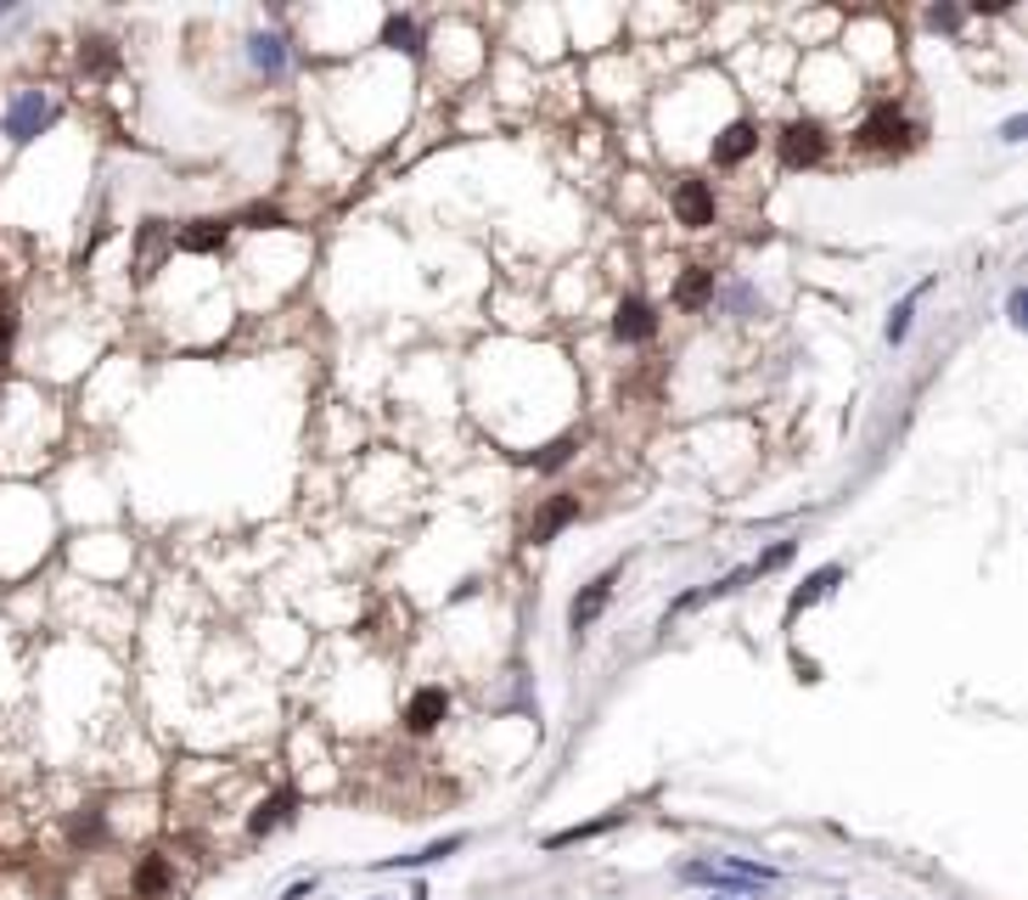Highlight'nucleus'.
<instances>
[{"label":"nucleus","mask_w":1028,"mask_h":900,"mask_svg":"<svg viewBox=\"0 0 1028 900\" xmlns=\"http://www.w3.org/2000/svg\"><path fill=\"white\" fill-rule=\"evenodd\" d=\"M52 97H45V90H18L12 97V108H7V135L18 141V147H29V141L52 124Z\"/></svg>","instance_id":"obj_1"},{"label":"nucleus","mask_w":1028,"mask_h":900,"mask_svg":"<svg viewBox=\"0 0 1028 900\" xmlns=\"http://www.w3.org/2000/svg\"><path fill=\"white\" fill-rule=\"evenodd\" d=\"M826 158V130L815 119H793L787 130H781V164L787 169H809Z\"/></svg>","instance_id":"obj_2"},{"label":"nucleus","mask_w":1028,"mask_h":900,"mask_svg":"<svg viewBox=\"0 0 1028 900\" xmlns=\"http://www.w3.org/2000/svg\"><path fill=\"white\" fill-rule=\"evenodd\" d=\"M613 586H618V568H607L602 580L584 586V591L573 597V608H568V625H573V631H591V625L602 620V608L613 602Z\"/></svg>","instance_id":"obj_3"},{"label":"nucleus","mask_w":1028,"mask_h":900,"mask_svg":"<svg viewBox=\"0 0 1028 900\" xmlns=\"http://www.w3.org/2000/svg\"><path fill=\"white\" fill-rule=\"evenodd\" d=\"M445 715H450V692L445 687H416V698L405 703V726L416 737H427L433 726H445Z\"/></svg>","instance_id":"obj_4"},{"label":"nucleus","mask_w":1028,"mask_h":900,"mask_svg":"<svg viewBox=\"0 0 1028 900\" xmlns=\"http://www.w3.org/2000/svg\"><path fill=\"white\" fill-rule=\"evenodd\" d=\"M905 135H916V130L905 124V113H900L894 102H883V108H876V113L860 124V147H900Z\"/></svg>","instance_id":"obj_5"},{"label":"nucleus","mask_w":1028,"mask_h":900,"mask_svg":"<svg viewBox=\"0 0 1028 900\" xmlns=\"http://www.w3.org/2000/svg\"><path fill=\"white\" fill-rule=\"evenodd\" d=\"M674 214H680V225H692V231L714 225V192H708V180H680Z\"/></svg>","instance_id":"obj_6"},{"label":"nucleus","mask_w":1028,"mask_h":900,"mask_svg":"<svg viewBox=\"0 0 1028 900\" xmlns=\"http://www.w3.org/2000/svg\"><path fill=\"white\" fill-rule=\"evenodd\" d=\"M613 333H618L624 344H647V338L658 333V315H652V304H647V299H624V304H618V315H613Z\"/></svg>","instance_id":"obj_7"},{"label":"nucleus","mask_w":1028,"mask_h":900,"mask_svg":"<svg viewBox=\"0 0 1028 900\" xmlns=\"http://www.w3.org/2000/svg\"><path fill=\"white\" fill-rule=\"evenodd\" d=\"M753 147H759V130L748 119H737V124H725V135L714 141V164H742Z\"/></svg>","instance_id":"obj_8"},{"label":"nucleus","mask_w":1028,"mask_h":900,"mask_svg":"<svg viewBox=\"0 0 1028 900\" xmlns=\"http://www.w3.org/2000/svg\"><path fill=\"white\" fill-rule=\"evenodd\" d=\"M225 236H231L225 220H198L191 231H180V248L186 254H214V248H225Z\"/></svg>","instance_id":"obj_9"},{"label":"nucleus","mask_w":1028,"mask_h":900,"mask_svg":"<svg viewBox=\"0 0 1028 900\" xmlns=\"http://www.w3.org/2000/svg\"><path fill=\"white\" fill-rule=\"evenodd\" d=\"M714 299V270H703V265H692L680 276V288H674V304H685V310H703Z\"/></svg>","instance_id":"obj_10"},{"label":"nucleus","mask_w":1028,"mask_h":900,"mask_svg":"<svg viewBox=\"0 0 1028 900\" xmlns=\"http://www.w3.org/2000/svg\"><path fill=\"white\" fill-rule=\"evenodd\" d=\"M292 804H299V799H292V788H281V793H276L270 804H259V811L248 816V833H254V838H265L270 827H281V822L292 816Z\"/></svg>","instance_id":"obj_11"},{"label":"nucleus","mask_w":1028,"mask_h":900,"mask_svg":"<svg viewBox=\"0 0 1028 900\" xmlns=\"http://www.w3.org/2000/svg\"><path fill=\"white\" fill-rule=\"evenodd\" d=\"M838 580H843V568H838V563H831V568H820V575H809V580H804V586L793 591V602H787V613H804L809 602H820V597H826L831 586H838Z\"/></svg>","instance_id":"obj_12"},{"label":"nucleus","mask_w":1028,"mask_h":900,"mask_svg":"<svg viewBox=\"0 0 1028 900\" xmlns=\"http://www.w3.org/2000/svg\"><path fill=\"white\" fill-rule=\"evenodd\" d=\"M573 518H579V501H573V496L551 501V507H546V518H540V524L528 530V541H534V546H540V541H551V535H557L562 524H573Z\"/></svg>","instance_id":"obj_13"},{"label":"nucleus","mask_w":1028,"mask_h":900,"mask_svg":"<svg viewBox=\"0 0 1028 900\" xmlns=\"http://www.w3.org/2000/svg\"><path fill=\"white\" fill-rule=\"evenodd\" d=\"M382 45H394V52H405V57H422V29L411 18H388L382 23Z\"/></svg>","instance_id":"obj_14"},{"label":"nucleus","mask_w":1028,"mask_h":900,"mask_svg":"<svg viewBox=\"0 0 1028 900\" xmlns=\"http://www.w3.org/2000/svg\"><path fill=\"white\" fill-rule=\"evenodd\" d=\"M164 889H169V862H141V873H135V895L141 900H164Z\"/></svg>","instance_id":"obj_15"},{"label":"nucleus","mask_w":1028,"mask_h":900,"mask_svg":"<svg viewBox=\"0 0 1028 900\" xmlns=\"http://www.w3.org/2000/svg\"><path fill=\"white\" fill-rule=\"evenodd\" d=\"M927 288H934V281H921V288H910V293H905V304L889 315V344H900V338L910 333V315H916V304H921V293H927Z\"/></svg>","instance_id":"obj_16"},{"label":"nucleus","mask_w":1028,"mask_h":900,"mask_svg":"<svg viewBox=\"0 0 1028 900\" xmlns=\"http://www.w3.org/2000/svg\"><path fill=\"white\" fill-rule=\"evenodd\" d=\"M618 816H624V811H613V816H602V822H584V827H568V833H551L546 849H562V844H579V838H596V833H607Z\"/></svg>","instance_id":"obj_17"},{"label":"nucleus","mask_w":1028,"mask_h":900,"mask_svg":"<svg viewBox=\"0 0 1028 900\" xmlns=\"http://www.w3.org/2000/svg\"><path fill=\"white\" fill-rule=\"evenodd\" d=\"M461 844H467V838L456 833V838H445V844H427L422 856H400V862H388V867H427V862H445V856H456Z\"/></svg>","instance_id":"obj_18"},{"label":"nucleus","mask_w":1028,"mask_h":900,"mask_svg":"<svg viewBox=\"0 0 1028 900\" xmlns=\"http://www.w3.org/2000/svg\"><path fill=\"white\" fill-rule=\"evenodd\" d=\"M254 63H259L265 74H281L287 52H281V40H276V34H254Z\"/></svg>","instance_id":"obj_19"},{"label":"nucleus","mask_w":1028,"mask_h":900,"mask_svg":"<svg viewBox=\"0 0 1028 900\" xmlns=\"http://www.w3.org/2000/svg\"><path fill=\"white\" fill-rule=\"evenodd\" d=\"M79 63L96 68V74H108V68H113V40H90L85 52H79Z\"/></svg>","instance_id":"obj_20"},{"label":"nucleus","mask_w":1028,"mask_h":900,"mask_svg":"<svg viewBox=\"0 0 1028 900\" xmlns=\"http://www.w3.org/2000/svg\"><path fill=\"white\" fill-rule=\"evenodd\" d=\"M74 844H96V838H102V811H85V816H74Z\"/></svg>","instance_id":"obj_21"},{"label":"nucleus","mask_w":1028,"mask_h":900,"mask_svg":"<svg viewBox=\"0 0 1028 900\" xmlns=\"http://www.w3.org/2000/svg\"><path fill=\"white\" fill-rule=\"evenodd\" d=\"M573 451H579L573 440H557V445H551L540 462H534V467H540V473H557V467H568V462H573Z\"/></svg>","instance_id":"obj_22"},{"label":"nucleus","mask_w":1028,"mask_h":900,"mask_svg":"<svg viewBox=\"0 0 1028 900\" xmlns=\"http://www.w3.org/2000/svg\"><path fill=\"white\" fill-rule=\"evenodd\" d=\"M248 225H254V231H281L287 220H281V209H270V203H259V209H248Z\"/></svg>","instance_id":"obj_23"},{"label":"nucleus","mask_w":1028,"mask_h":900,"mask_svg":"<svg viewBox=\"0 0 1028 900\" xmlns=\"http://www.w3.org/2000/svg\"><path fill=\"white\" fill-rule=\"evenodd\" d=\"M793 557V541H781V546H770L759 563H753V575H770V568H781V563H787Z\"/></svg>","instance_id":"obj_24"},{"label":"nucleus","mask_w":1028,"mask_h":900,"mask_svg":"<svg viewBox=\"0 0 1028 900\" xmlns=\"http://www.w3.org/2000/svg\"><path fill=\"white\" fill-rule=\"evenodd\" d=\"M927 23H934V29H956L961 12H956V7H934V12H927Z\"/></svg>","instance_id":"obj_25"},{"label":"nucleus","mask_w":1028,"mask_h":900,"mask_svg":"<svg viewBox=\"0 0 1028 900\" xmlns=\"http://www.w3.org/2000/svg\"><path fill=\"white\" fill-rule=\"evenodd\" d=\"M793 670H798L804 681H820V665H815V658H804V653H793Z\"/></svg>","instance_id":"obj_26"},{"label":"nucleus","mask_w":1028,"mask_h":900,"mask_svg":"<svg viewBox=\"0 0 1028 900\" xmlns=\"http://www.w3.org/2000/svg\"><path fill=\"white\" fill-rule=\"evenodd\" d=\"M310 889H315V884H292V889H287V895H281V900H304V895H310Z\"/></svg>","instance_id":"obj_27"}]
</instances>
